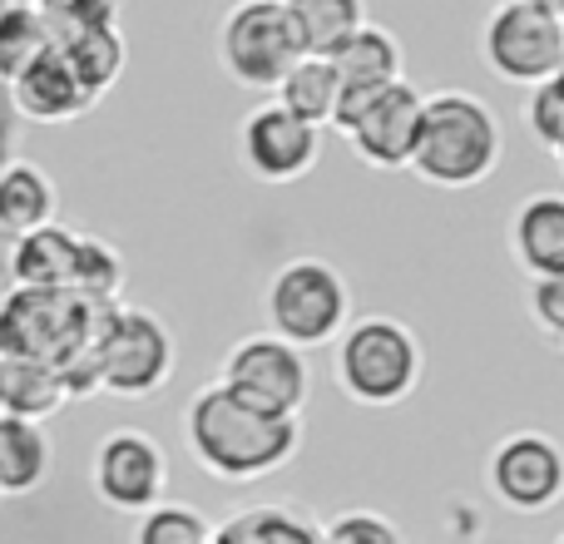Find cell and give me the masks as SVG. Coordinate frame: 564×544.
I'll use <instances>...</instances> for the list:
<instances>
[{"mask_svg": "<svg viewBox=\"0 0 564 544\" xmlns=\"http://www.w3.org/2000/svg\"><path fill=\"white\" fill-rule=\"evenodd\" d=\"M184 436L198 466L214 480H228V486H248V480L273 476L302 446L297 416H273V411L248 406L224 381L204 387L188 401Z\"/></svg>", "mask_w": 564, "mask_h": 544, "instance_id": "6da1fadb", "label": "cell"}, {"mask_svg": "<svg viewBox=\"0 0 564 544\" xmlns=\"http://www.w3.org/2000/svg\"><path fill=\"white\" fill-rule=\"evenodd\" d=\"M506 159V129L496 109L470 89H436L421 105V134L411 149V168L431 188H476Z\"/></svg>", "mask_w": 564, "mask_h": 544, "instance_id": "7a4b0ae2", "label": "cell"}, {"mask_svg": "<svg viewBox=\"0 0 564 544\" xmlns=\"http://www.w3.org/2000/svg\"><path fill=\"white\" fill-rule=\"evenodd\" d=\"M115 307L119 302H95L75 287H10L0 302V357L59 367L75 351L95 347Z\"/></svg>", "mask_w": 564, "mask_h": 544, "instance_id": "3957f363", "label": "cell"}, {"mask_svg": "<svg viewBox=\"0 0 564 544\" xmlns=\"http://www.w3.org/2000/svg\"><path fill=\"white\" fill-rule=\"evenodd\" d=\"M421 337L397 317H357L341 327L332 377L357 406H397L421 387Z\"/></svg>", "mask_w": 564, "mask_h": 544, "instance_id": "277c9868", "label": "cell"}, {"mask_svg": "<svg viewBox=\"0 0 564 544\" xmlns=\"http://www.w3.org/2000/svg\"><path fill=\"white\" fill-rule=\"evenodd\" d=\"M263 307H268L273 337L312 351L341 337V327L351 322V292H347V278L332 263H322V258H292V263H282L273 272Z\"/></svg>", "mask_w": 564, "mask_h": 544, "instance_id": "5b68a950", "label": "cell"}, {"mask_svg": "<svg viewBox=\"0 0 564 544\" xmlns=\"http://www.w3.org/2000/svg\"><path fill=\"white\" fill-rule=\"evenodd\" d=\"M214 50L224 75L243 89H278L282 75L302 59L297 30H292L282 0H238L218 20Z\"/></svg>", "mask_w": 564, "mask_h": 544, "instance_id": "8992f818", "label": "cell"}, {"mask_svg": "<svg viewBox=\"0 0 564 544\" xmlns=\"http://www.w3.org/2000/svg\"><path fill=\"white\" fill-rule=\"evenodd\" d=\"M99 357V391L119 401H144L164 391L174 377V337H169L164 317L144 307H115L95 341Z\"/></svg>", "mask_w": 564, "mask_h": 544, "instance_id": "52a82bcc", "label": "cell"}, {"mask_svg": "<svg viewBox=\"0 0 564 544\" xmlns=\"http://www.w3.org/2000/svg\"><path fill=\"white\" fill-rule=\"evenodd\" d=\"M480 59L506 85H540L564 65V25L555 10L530 0H500L480 25Z\"/></svg>", "mask_w": 564, "mask_h": 544, "instance_id": "ba28073f", "label": "cell"}, {"mask_svg": "<svg viewBox=\"0 0 564 544\" xmlns=\"http://www.w3.org/2000/svg\"><path fill=\"white\" fill-rule=\"evenodd\" d=\"M218 381H224L234 396H243L248 406L273 411V416H297L312 396L307 351L273 337V331H258V337L234 341Z\"/></svg>", "mask_w": 564, "mask_h": 544, "instance_id": "9c48e42d", "label": "cell"}, {"mask_svg": "<svg viewBox=\"0 0 564 544\" xmlns=\"http://www.w3.org/2000/svg\"><path fill=\"white\" fill-rule=\"evenodd\" d=\"M490 496L516 515H545L564 500V450L540 431H516L490 450Z\"/></svg>", "mask_w": 564, "mask_h": 544, "instance_id": "30bf717a", "label": "cell"}, {"mask_svg": "<svg viewBox=\"0 0 564 544\" xmlns=\"http://www.w3.org/2000/svg\"><path fill=\"white\" fill-rule=\"evenodd\" d=\"M421 105H426V95H421L411 79H397V85L377 89V95L341 124L351 154L367 168H381V174L411 168V149H416V134H421Z\"/></svg>", "mask_w": 564, "mask_h": 544, "instance_id": "8fae6325", "label": "cell"}, {"mask_svg": "<svg viewBox=\"0 0 564 544\" xmlns=\"http://www.w3.org/2000/svg\"><path fill=\"white\" fill-rule=\"evenodd\" d=\"M322 129L278 105H258L238 129V159L258 184H297L317 168Z\"/></svg>", "mask_w": 564, "mask_h": 544, "instance_id": "7c38bea8", "label": "cell"}, {"mask_svg": "<svg viewBox=\"0 0 564 544\" xmlns=\"http://www.w3.org/2000/svg\"><path fill=\"white\" fill-rule=\"evenodd\" d=\"M169 460L154 436L144 431H109L95 450V496L119 515H144L164 500Z\"/></svg>", "mask_w": 564, "mask_h": 544, "instance_id": "4fadbf2b", "label": "cell"}, {"mask_svg": "<svg viewBox=\"0 0 564 544\" xmlns=\"http://www.w3.org/2000/svg\"><path fill=\"white\" fill-rule=\"evenodd\" d=\"M327 65H332V75H337V115H332L337 129L347 124L377 89L406 79L401 75V69H406V55H401L397 35H391L387 25H371V20L357 25L337 50H332Z\"/></svg>", "mask_w": 564, "mask_h": 544, "instance_id": "5bb4252c", "label": "cell"}, {"mask_svg": "<svg viewBox=\"0 0 564 544\" xmlns=\"http://www.w3.org/2000/svg\"><path fill=\"white\" fill-rule=\"evenodd\" d=\"M6 89H10L20 115L35 119V124H69V119L95 109V99L85 95V85L75 79V69L65 65V55H59L55 45H50L30 69H20Z\"/></svg>", "mask_w": 564, "mask_h": 544, "instance_id": "9a60e30c", "label": "cell"}, {"mask_svg": "<svg viewBox=\"0 0 564 544\" xmlns=\"http://www.w3.org/2000/svg\"><path fill=\"white\" fill-rule=\"evenodd\" d=\"M75 263H79V233L55 224V218L20 233L6 253L15 287H69L75 282Z\"/></svg>", "mask_w": 564, "mask_h": 544, "instance_id": "2e32d148", "label": "cell"}, {"mask_svg": "<svg viewBox=\"0 0 564 544\" xmlns=\"http://www.w3.org/2000/svg\"><path fill=\"white\" fill-rule=\"evenodd\" d=\"M510 253L530 278L564 268V194H535L510 218Z\"/></svg>", "mask_w": 564, "mask_h": 544, "instance_id": "e0dca14e", "label": "cell"}, {"mask_svg": "<svg viewBox=\"0 0 564 544\" xmlns=\"http://www.w3.org/2000/svg\"><path fill=\"white\" fill-rule=\"evenodd\" d=\"M65 387L50 361L30 357H0V411L20 421H45L65 406Z\"/></svg>", "mask_w": 564, "mask_h": 544, "instance_id": "ac0fdd59", "label": "cell"}, {"mask_svg": "<svg viewBox=\"0 0 564 544\" xmlns=\"http://www.w3.org/2000/svg\"><path fill=\"white\" fill-rule=\"evenodd\" d=\"M50 476V436L40 421L0 411V496H30Z\"/></svg>", "mask_w": 564, "mask_h": 544, "instance_id": "d6986e66", "label": "cell"}, {"mask_svg": "<svg viewBox=\"0 0 564 544\" xmlns=\"http://www.w3.org/2000/svg\"><path fill=\"white\" fill-rule=\"evenodd\" d=\"M55 218V184L35 164H6L0 168V233L20 238L30 228Z\"/></svg>", "mask_w": 564, "mask_h": 544, "instance_id": "ffe728a7", "label": "cell"}, {"mask_svg": "<svg viewBox=\"0 0 564 544\" xmlns=\"http://www.w3.org/2000/svg\"><path fill=\"white\" fill-rule=\"evenodd\" d=\"M55 50L65 55V65L75 69V79L85 85V95L95 99V105L119 85V75H124V65H129V45H124V35H119V25L85 30V35L65 40V45H55Z\"/></svg>", "mask_w": 564, "mask_h": 544, "instance_id": "44dd1931", "label": "cell"}, {"mask_svg": "<svg viewBox=\"0 0 564 544\" xmlns=\"http://www.w3.org/2000/svg\"><path fill=\"white\" fill-rule=\"evenodd\" d=\"M282 6H288L292 30H297L302 55L327 59L351 30L367 25V0H282Z\"/></svg>", "mask_w": 564, "mask_h": 544, "instance_id": "7402d4cb", "label": "cell"}, {"mask_svg": "<svg viewBox=\"0 0 564 544\" xmlns=\"http://www.w3.org/2000/svg\"><path fill=\"white\" fill-rule=\"evenodd\" d=\"M273 95L288 115L307 119V124H317V129H327L332 115H337V75H332V65L322 55H302L297 65L282 75V85Z\"/></svg>", "mask_w": 564, "mask_h": 544, "instance_id": "603a6c76", "label": "cell"}, {"mask_svg": "<svg viewBox=\"0 0 564 544\" xmlns=\"http://www.w3.org/2000/svg\"><path fill=\"white\" fill-rule=\"evenodd\" d=\"M214 535H218V544H322L317 525L302 520L297 510H288V505L243 510V515H234L224 530H214Z\"/></svg>", "mask_w": 564, "mask_h": 544, "instance_id": "cb8c5ba5", "label": "cell"}, {"mask_svg": "<svg viewBox=\"0 0 564 544\" xmlns=\"http://www.w3.org/2000/svg\"><path fill=\"white\" fill-rule=\"evenodd\" d=\"M50 45L55 40H50L40 10L30 0H10L6 15H0V85H10L20 69H30Z\"/></svg>", "mask_w": 564, "mask_h": 544, "instance_id": "d4e9b609", "label": "cell"}, {"mask_svg": "<svg viewBox=\"0 0 564 544\" xmlns=\"http://www.w3.org/2000/svg\"><path fill=\"white\" fill-rule=\"evenodd\" d=\"M30 6L40 10V20H45L55 45L85 35V30L119 25V0H30Z\"/></svg>", "mask_w": 564, "mask_h": 544, "instance_id": "484cf974", "label": "cell"}, {"mask_svg": "<svg viewBox=\"0 0 564 544\" xmlns=\"http://www.w3.org/2000/svg\"><path fill=\"white\" fill-rule=\"evenodd\" d=\"M214 525L194 505H149L134 525V544H208Z\"/></svg>", "mask_w": 564, "mask_h": 544, "instance_id": "4316f807", "label": "cell"}, {"mask_svg": "<svg viewBox=\"0 0 564 544\" xmlns=\"http://www.w3.org/2000/svg\"><path fill=\"white\" fill-rule=\"evenodd\" d=\"M75 292L95 302H119V287H124V258L105 243V238H85L79 233V263H75Z\"/></svg>", "mask_w": 564, "mask_h": 544, "instance_id": "83f0119b", "label": "cell"}, {"mask_svg": "<svg viewBox=\"0 0 564 544\" xmlns=\"http://www.w3.org/2000/svg\"><path fill=\"white\" fill-rule=\"evenodd\" d=\"M525 129L530 139H540V144L555 154L564 144V79L550 75L540 79V85H530V99H525Z\"/></svg>", "mask_w": 564, "mask_h": 544, "instance_id": "f1b7e54d", "label": "cell"}, {"mask_svg": "<svg viewBox=\"0 0 564 544\" xmlns=\"http://www.w3.org/2000/svg\"><path fill=\"white\" fill-rule=\"evenodd\" d=\"M322 544H406L401 540V530L391 525L387 515H377V510H351V515H337L332 525L317 530Z\"/></svg>", "mask_w": 564, "mask_h": 544, "instance_id": "f546056e", "label": "cell"}, {"mask_svg": "<svg viewBox=\"0 0 564 544\" xmlns=\"http://www.w3.org/2000/svg\"><path fill=\"white\" fill-rule=\"evenodd\" d=\"M530 317L540 331L564 337V268L545 272V278H530Z\"/></svg>", "mask_w": 564, "mask_h": 544, "instance_id": "4dcf8cb0", "label": "cell"}, {"mask_svg": "<svg viewBox=\"0 0 564 544\" xmlns=\"http://www.w3.org/2000/svg\"><path fill=\"white\" fill-rule=\"evenodd\" d=\"M10 287H15V278H10V268H6V253H0V302L10 297Z\"/></svg>", "mask_w": 564, "mask_h": 544, "instance_id": "1f68e13d", "label": "cell"}, {"mask_svg": "<svg viewBox=\"0 0 564 544\" xmlns=\"http://www.w3.org/2000/svg\"><path fill=\"white\" fill-rule=\"evenodd\" d=\"M530 6H545V10H560L564 0H530Z\"/></svg>", "mask_w": 564, "mask_h": 544, "instance_id": "d6a6232c", "label": "cell"}, {"mask_svg": "<svg viewBox=\"0 0 564 544\" xmlns=\"http://www.w3.org/2000/svg\"><path fill=\"white\" fill-rule=\"evenodd\" d=\"M555 159H560V168H564V144H560V149H555Z\"/></svg>", "mask_w": 564, "mask_h": 544, "instance_id": "836d02e7", "label": "cell"}, {"mask_svg": "<svg viewBox=\"0 0 564 544\" xmlns=\"http://www.w3.org/2000/svg\"><path fill=\"white\" fill-rule=\"evenodd\" d=\"M555 15H560V25H564V6H560V10H555Z\"/></svg>", "mask_w": 564, "mask_h": 544, "instance_id": "e575fe53", "label": "cell"}, {"mask_svg": "<svg viewBox=\"0 0 564 544\" xmlns=\"http://www.w3.org/2000/svg\"><path fill=\"white\" fill-rule=\"evenodd\" d=\"M6 6H10V0H0V15H6Z\"/></svg>", "mask_w": 564, "mask_h": 544, "instance_id": "d590c367", "label": "cell"}, {"mask_svg": "<svg viewBox=\"0 0 564 544\" xmlns=\"http://www.w3.org/2000/svg\"><path fill=\"white\" fill-rule=\"evenodd\" d=\"M560 79H564V65H560Z\"/></svg>", "mask_w": 564, "mask_h": 544, "instance_id": "8d00e7d4", "label": "cell"}, {"mask_svg": "<svg viewBox=\"0 0 564 544\" xmlns=\"http://www.w3.org/2000/svg\"><path fill=\"white\" fill-rule=\"evenodd\" d=\"M208 544H218V535H214V540H208Z\"/></svg>", "mask_w": 564, "mask_h": 544, "instance_id": "74e56055", "label": "cell"}, {"mask_svg": "<svg viewBox=\"0 0 564 544\" xmlns=\"http://www.w3.org/2000/svg\"><path fill=\"white\" fill-rule=\"evenodd\" d=\"M555 544H564V535H560V540H555Z\"/></svg>", "mask_w": 564, "mask_h": 544, "instance_id": "f35d334b", "label": "cell"}, {"mask_svg": "<svg viewBox=\"0 0 564 544\" xmlns=\"http://www.w3.org/2000/svg\"><path fill=\"white\" fill-rule=\"evenodd\" d=\"M560 341H564V337H560Z\"/></svg>", "mask_w": 564, "mask_h": 544, "instance_id": "ab89813d", "label": "cell"}]
</instances>
